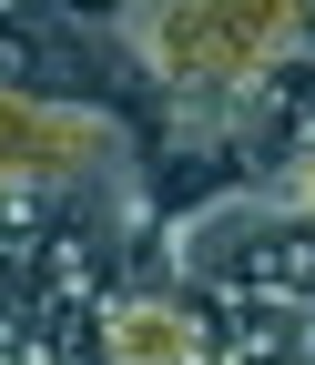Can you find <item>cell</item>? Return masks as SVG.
<instances>
[{
    "instance_id": "3957f363",
    "label": "cell",
    "mask_w": 315,
    "mask_h": 365,
    "mask_svg": "<svg viewBox=\"0 0 315 365\" xmlns=\"http://www.w3.org/2000/svg\"><path fill=\"white\" fill-rule=\"evenodd\" d=\"M264 193H285V203H295V213L315 223V143H305V153H295V163H285L275 182H264Z\"/></svg>"
},
{
    "instance_id": "7a4b0ae2",
    "label": "cell",
    "mask_w": 315,
    "mask_h": 365,
    "mask_svg": "<svg viewBox=\"0 0 315 365\" xmlns=\"http://www.w3.org/2000/svg\"><path fill=\"white\" fill-rule=\"evenodd\" d=\"M31 345H51V314H41V294L21 284V274H0V365L31 355Z\"/></svg>"
},
{
    "instance_id": "277c9868",
    "label": "cell",
    "mask_w": 315,
    "mask_h": 365,
    "mask_svg": "<svg viewBox=\"0 0 315 365\" xmlns=\"http://www.w3.org/2000/svg\"><path fill=\"white\" fill-rule=\"evenodd\" d=\"M11 365H61V345H31V355H11Z\"/></svg>"
},
{
    "instance_id": "6da1fadb",
    "label": "cell",
    "mask_w": 315,
    "mask_h": 365,
    "mask_svg": "<svg viewBox=\"0 0 315 365\" xmlns=\"http://www.w3.org/2000/svg\"><path fill=\"white\" fill-rule=\"evenodd\" d=\"M173 264H184V284L224 294V304H295L315 314V223L285 203V193H234L184 223V244H173Z\"/></svg>"
}]
</instances>
